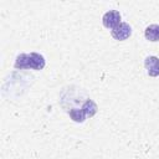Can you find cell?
Wrapping results in <instances>:
<instances>
[{
    "label": "cell",
    "mask_w": 159,
    "mask_h": 159,
    "mask_svg": "<svg viewBox=\"0 0 159 159\" xmlns=\"http://www.w3.org/2000/svg\"><path fill=\"white\" fill-rule=\"evenodd\" d=\"M45 58L42 55L37 52L31 53H21L16 57L15 68H32V70H42L45 67Z\"/></svg>",
    "instance_id": "obj_1"
},
{
    "label": "cell",
    "mask_w": 159,
    "mask_h": 159,
    "mask_svg": "<svg viewBox=\"0 0 159 159\" xmlns=\"http://www.w3.org/2000/svg\"><path fill=\"white\" fill-rule=\"evenodd\" d=\"M102 22H103L104 27H107V29L116 27L117 25L120 24V14H119V11H117V10L107 11L102 17Z\"/></svg>",
    "instance_id": "obj_3"
},
{
    "label": "cell",
    "mask_w": 159,
    "mask_h": 159,
    "mask_svg": "<svg viewBox=\"0 0 159 159\" xmlns=\"http://www.w3.org/2000/svg\"><path fill=\"white\" fill-rule=\"evenodd\" d=\"M82 109L84 111V113H86V116L87 117H92V116H94L96 113H97V104L92 101V99H87L84 103H83V106H82Z\"/></svg>",
    "instance_id": "obj_6"
},
{
    "label": "cell",
    "mask_w": 159,
    "mask_h": 159,
    "mask_svg": "<svg viewBox=\"0 0 159 159\" xmlns=\"http://www.w3.org/2000/svg\"><path fill=\"white\" fill-rule=\"evenodd\" d=\"M144 66L149 76L152 77L159 76V58L157 56H148L144 61Z\"/></svg>",
    "instance_id": "obj_4"
},
{
    "label": "cell",
    "mask_w": 159,
    "mask_h": 159,
    "mask_svg": "<svg viewBox=\"0 0 159 159\" xmlns=\"http://www.w3.org/2000/svg\"><path fill=\"white\" fill-rule=\"evenodd\" d=\"M70 117L75 120V122H80V123H82L84 119H86V113H84V111L81 108V109H78V108H73V109H71L70 111Z\"/></svg>",
    "instance_id": "obj_7"
},
{
    "label": "cell",
    "mask_w": 159,
    "mask_h": 159,
    "mask_svg": "<svg viewBox=\"0 0 159 159\" xmlns=\"http://www.w3.org/2000/svg\"><path fill=\"white\" fill-rule=\"evenodd\" d=\"M111 35L113 36V39H116L118 41L127 40L132 35V27L127 22H120L119 25H117L116 27H113L111 30Z\"/></svg>",
    "instance_id": "obj_2"
},
{
    "label": "cell",
    "mask_w": 159,
    "mask_h": 159,
    "mask_svg": "<svg viewBox=\"0 0 159 159\" xmlns=\"http://www.w3.org/2000/svg\"><path fill=\"white\" fill-rule=\"evenodd\" d=\"M144 36L148 41H152V42L159 41V25L157 24L149 25L144 31Z\"/></svg>",
    "instance_id": "obj_5"
}]
</instances>
